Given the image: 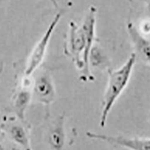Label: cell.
I'll return each mask as SVG.
<instances>
[{"mask_svg":"<svg viewBox=\"0 0 150 150\" xmlns=\"http://www.w3.org/2000/svg\"><path fill=\"white\" fill-rule=\"evenodd\" d=\"M30 92L26 89H23L16 94L15 98L14 99L13 108L17 117L21 120H23L25 111L30 101Z\"/></svg>","mask_w":150,"mask_h":150,"instance_id":"obj_10","label":"cell"},{"mask_svg":"<svg viewBox=\"0 0 150 150\" xmlns=\"http://www.w3.org/2000/svg\"><path fill=\"white\" fill-rule=\"evenodd\" d=\"M33 92L35 98L44 104L49 105L55 99L56 92L51 77L47 74L40 75L35 82Z\"/></svg>","mask_w":150,"mask_h":150,"instance_id":"obj_6","label":"cell"},{"mask_svg":"<svg viewBox=\"0 0 150 150\" xmlns=\"http://www.w3.org/2000/svg\"><path fill=\"white\" fill-rule=\"evenodd\" d=\"M135 62L136 54L132 53L121 68L116 71H109V80L104 96L102 112L100 120V125L102 128L106 125L108 116L112 106L128 85Z\"/></svg>","mask_w":150,"mask_h":150,"instance_id":"obj_1","label":"cell"},{"mask_svg":"<svg viewBox=\"0 0 150 150\" xmlns=\"http://www.w3.org/2000/svg\"><path fill=\"white\" fill-rule=\"evenodd\" d=\"M128 29L132 41L137 50L150 65V41L143 38L132 24H128Z\"/></svg>","mask_w":150,"mask_h":150,"instance_id":"obj_7","label":"cell"},{"mask_svg":"<svg viewBox=\"0 0 150 150\" xmlns=\"http://www.w3.org/2000/svg\"><path fill=\"white\" fill-rule=\"evenodd\" d=\"M50 2H52V4H53V5H54L55 7H58V4H57V0H50Z\"/></svg>","mask_w":150,"mask_h":150,"instance_id":"obj_11","label":"cell"},{"mask_svg":"<svg viewBox=\"0 0 150 150\" xmlns=\"http://www.w3.org/2000/svg\"><path fill=\"white\" fill-rule=\"evenodd\" d=\"M149 10H150V3H149Z\"/></svg>","mask_w":150,"mask_h":150,"instance_id":"obj_12","label":"cell"},{"mask_svg":"<svg viewBox=\"0 0 150 150\" xmlns=\"http://www.w3.org/2000/svg\"><path fill=\"white\" fill-rule=\"evenodd\" d=\"M96 8L93 6L89 8V10L87 13L84 22L82 25L86 38V45L85 50L83 54V59L84 62V68L83 69V76L86 78L92 80V76L89 71V54L92 48V43L95 39V27H96Z\"/></svg>","mask_w":150,"mask_h":150,"instance_id":"obj_4","label":"cell"},{"mask_svg":"<svg viewBox=\"0 0 150 150\" xmlns=\"http://www.w3.org/2000/svg\"><path fill=\"white\" fill-rule=\"evenodd\" d=\"M6 131L11 140L18 143L19 145L22 146L25 149H30L28 133L23 125L18 123L10 125L9 126L6 127Z\"/></svg>","mask_w":150,"mask_h":150,"instance_id":"obj_8","label":"cell"},{"mask_svg":"<svg viewBox=\"0 0 150 150\" xmlns=\"http://www.w3.org/2000/svg\"><path fill=\"white\" fill-rule=\"evenodd\" d=\"M60 18H61V14L60 13L56 14V16L52 21V22L50 23V26H48L47 29L44 34V35L42 36V38L40 39V41H38V43L35 45V48L33 49V53H31L29 62H28L27 68H26V71H25V75L26 77L30 76L35 71L36 68L39 66L40 64L42 62L43 59L45 58L48 44H49L50 40V37L53 34L56 25L59 22Z\"/></svg>","mask_w":150,"mask_h":150,"instance_id":"obj_3","label":"cell"},{"mask_svg":"<svg viewBox=\"0 0 150 150\" xmlns=\"http://www.w3.org/2000/svg\"><path fill=\"white\" fill-rule=\"evenodd\" d=\"M86 136L92 139L107 141L113 145L120 146L134 150H150V139L128 138L125 137H112L108 135L86 132Z\"/></svg>","mask_w":150,"mask_h":150,"instance_id":"obj_5","label":"cell"},{"mask_svg":"<svg viewBox=\"0 0 150 150\" xmlns=\"http://www.w3.org/2000/svg\"><path fill=\"white\" fill-rule=\"evenodd\" d=\"M86 45V38L82 26L80 27L71 21L70 23V32L65 53L71 57L78 69H83L84 62L81 55L83 54Z\"/></svg>","mask_w":150,"mask_h":150,"instance_id":"obj_2","label":"cell"},{"mask_svg":"<svg viewBox=\"0 0 150 150\" xmlns=\"http://www.w3.org/2000/svg\"><path fill=\"white\" fill-rule=\"evenodd\" d=\"M64 117L61 116L57 120V123L50 129L49 133V143L56 149H62L64 145Z\"/></svg>","mask_w":150,"mask_h":150,"instance_id":"obj_9","label":"cell"}]
</instances>
